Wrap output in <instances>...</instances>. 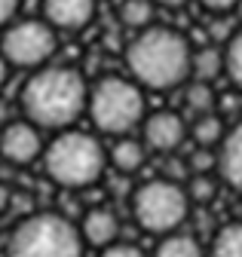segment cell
Returning a JSON list of instances; mask_svg holds the SVG:
<instances>
[{
    "mask_svg": "<svg viewBox=\"0 0 242 257\" xmlns=\"http://www.w3.org/2000/svg\"><path fill=\"white\" fill-rule=\"evenodd\" d=\"M154 0H123L119 7V22L126 28H147L154 22Z\"/></svg>",
    "mask_w": 242,
    "mask_h": 257,
    "instance_id": "obj_19",
    "label": "cell"
},
{
    "mask_svg": "<svg viewBox=\"0 0 242 257\" xmlns=\"http://www.w3.org/2000/svg\"><path fill=\"white\" fill-rule=\"evenodd\" d=\"M95 16V0H43V19L55 31H83Z\"/></svg>",
    "mask_w": 242,
    "mask_h": 257,
    "instance_id": "obj_10",
    "label": "cell"
},
{
    "mask_svg": "<svg viewBox=\"0 0 242 257\" xmlns=\"http://www.w3.org/2000/svg\"><path fill=\"white\" fill-rule=\"evenodd\" d=\"M208 257H242V220L218 230V236L211 239Z\"/></svg>",
    "mask_w": 242,
    "mask_h": 257,
    "instance_id": "obj_16",
    "label": "cell"
},
{
    "mask_svg": "<svg viewBox=\"0 0 242 257\" xmlns=\"http://www.w3.org/2000/svg\"><path fill=\"white\" fill-rule=\"evenodd\" d=\"M7 77H10V61L4 58V52H0V86L7 83Z\"/></svg>",
    "mask_w": 242,
    "mask_h": 257,
    "instance_id": "obj_27",
    "label": "cell"
},
{
    "mask_svg": "<svg viewBox=\"0 0 242 257\" xmlns=\"http://www.w3.org/2000/svg\"><path fill=\"white\" fill-rule=\"evenodd\" d=\"M19 13V0H0V28H7Z\"/></svg>",
    "mask_w": 242,
    "mask_h": 257,
    "instance_id": "obj_24",
    "label": "cell"
},
{
    "mask_svg": "<svg viewBox=\"0 0 242 257\" xmlns=\"http://www.w3.org/2000/svg\"><path fill=\"white\" fill-rule=\"evenodd\" d=\"M154 257H202V245L187 233H166V239L157 245Z\"/></svg>",
    "mask_w": 242,
    "mask_h": 257,
    "instance_id": "obj_15",
    "label": "cell"
},
{
    "mask_svg": "<svg viewBox=\"0 0 242 257\" xmlns=\"http://www.w3.org/2000/svg\"><path fill=\"white\" fill-rule=\"evenodd\" d=\"M154 4H160V7H166V10H181L187 0H154Z\"/></svg>",
    "mask_w": 242,
    "mask_h": 257,
    "instance_id": "obj_28",
    "label": "cell"
},
{
    "mask_svg": "<svg viewBox=\"0 0 242 257\" xmlns=\"http://www.w3.org/2000/svg\"><path fill=\"white\" fill-rule=\"evenodd\" d=\"M10 208H13V190L7 184H0V217H4Z\"/></svg>",
    "mask_w": 242,
    "mask_h": 257,
    "instance_id": "obj_26",
    "label": "cell"
},
{
    "mask_svg": "<svg viewBox=\"0 0 242 257\" xmlns=\"http://www.w3.org/2000/svg\"><path fill=\"white\" fill-rule=\"evenodd\" d=\"M190 196L175 178H154L132 193V217L144 233L166 236L187 220Z\"/></svg>",
    "mask_w": 242,
    "mask_h": 257,
    "instance_id": "obj_6",
    "label": "cell"
},
{
    "mask_svg": "<svg viewBox=\"0 0 242 257\" xmlns=\"http://www.w3.org/2000/svg\"><path fill=\"white\" fill-rule=\"evenodd\" d=\"M43 153L40 125L31 119H7L0 125V156L16 166H28Z\"/></svg>",
    "mask_w": 242,
    "mask_h": 257,
    "instance_id": "obj_8",
    "label": "cell"
},
{
    "mask_svg": "<svg viewBox=\"0 0 242 257\" xmlns=\"http://www.w3.org/2000/svg\"><path fill=\"white\" fill-rule=\"evenodd\" d=\"M98 257H144V251L138 245H129V242H110L101 248Z\"/></svg>",
    "mask_w": 242,
    "mask_h": 257,
    "instance_id": "obj_23",
    "label": "cell"
},
{
    "mask_svg": "<svg viewBox=\"0 0 242 257\" xmlns=\"http://www.w3.org/2000/svg\"><path fill=\"white\" fill-rule=\"evenodd\" d=\"M55 28L46 19H22L10 22L0 40V52L16 68H40L55 52Z\"/></svg>",
    "mask_w": 242,
    "mask_h": 257,
    "instance_id": "obj_7",
    "label": "cell"
},
{
    "mask_svg": "<svg viewBox=\"0 0 242 257\" xmlns=\"http://www.w3.org/2000/svg\"><path fill=\"white\" fill-rule=\"evenodd\" d=\"M141 122H144V144L157 153H175L187 141V122L175 110H157Z\"/></svg>",
    "mask_w": 242,
    "mask_h": 257,
    "instance_id": "obj_9",
    "label": "cell"
},
{
    "mask_svg": "<svg viewBox=\"0 0 242 257\" xmlns=\"http://www.w3.org/2000/svg\"><path fill=\"white\" fill-rule=\"evenodd\" d=\"M190 135H193L196 147H218L221 138H224V122H221V116H215L211 110L199 113L193 128H190Z\"/></svg>",
    "mask_w": 242,
    "mask_h": 257,
    "instance_id": "obj_17",
    "label": "cell"
},
{
    "mask_svg": "<svg viewBox=\"0 0 242 257\" xmlns=\"http://www.w3.org/2000/svg\"><path fill=\"white\" fill-rule=\"evenodd\" d=\"M116 233H119V220L110 208H89L86 217H83V227H80V236L83 242L95 245V248H104L110 242H116Z\"/></svg>",
    "mask_w": 242,
    "mask_h": 257,
    "instance_id": "obj_12",
    "label": "cell"
},
{
    "mask_svg": "<svg viewBox=\"0 0 242 257\" xmlns=\"http://www.w3.org/2000/svg\"><path fill=\"white\" fill-rule=\"evenodd\" d=\"M7 119H10V104H7L4 98H0V125H4Z\"/></svg>",
    "mask_w": 242,
    "mask_h": 257,
    "instance_id": "obj_29",
    "label": "cell"
},
{
    "mask_svg": "<svg viewBox=\"0 0 242 257\" xmlns=\"http://www.w3.org/2000/svg\"><path fill=\"white\" fill-rule=\"evenodd\" d=\"M86 110L98 132L116 138L129 135L144 119V92L138 83H129L123 77H104L89 89Z\"/></svg>",
    "mask_w": 242,
    "mask_h": 257,
    "instance_id": "obj_5",
    "label": "cell"
},
{
    "mask_svg": "<svg viewBox=\"0 0 242 257\" xmlns=\"http://www.w3.org/2000/svg\"><path fill=\"white\" fill-rule=\"evenodd\" d=\"M187 169L193 175H211L218 169V150L215 147H196L187 159Z\"/></svg>",
    "mask_w": 242,
    "mask_h": 257,
    "instance_id": "obj_22",
    "label": "cell"
},
{
    "mask_svg": "<svg viewBox=\"0 0 242 257\" xmlns=\"http://www.w3.org/2000/svg\"><path fill=\"white\" fill-rule=\"evenodd\" d=\"M144 144L135 141V138H119L113 147H110V166L123 175H135L141 166H144Z\"/></svg>",
    "mask_w": 242,
    "mask_h": 257,
    "instance_id": "obj_13",
    "label": "cell"
},
{
    "mask_svg": "<svg viewBox=\"0 0 242 257\" xmlns=\"http://www.w3.org/2000/svg\"><path fill=\"white\" fill-rule=\"evenodd\" d=\"M224 74L242 92V28L227 40V49H224Z\"/></svg>",
    "mask_w": 242,
    "mask_h": 257,
    "instance_id": "obj_20",
    "label": "cell"
},
{
    "mask_svg": "<svg viewBox=\"0 0 242 257\" xmlns=\"http://www.w3.org/2000/svg\"><path fill=\"white\" fill-rule=\"evenodd\" d=\"M190 74H193L196 80L211 83L218 74H224V52H221V49H215V46L199 49L196 55H190Z\"/></svg>",
    "mask_w": 242,
    "mask_h": 257,
    "instance_id": "obj_14",
    "label": "cell"
},
{
    "mask_svg": "<svg viewBox=\"0 0 242 257\" xmlns=\"http://www.w3.org/2000/svg\"><path fill=\"white\" fill-rule=\"evenodd\" d=\"M199 4L211 13H230L233 7H239V0H199Z\"/></svg>",
    "mask_w": 242,
    "mask_h": 257,
    "instance_id": "obj_25",
    "label": "cell"
},
{
    "mask_svg": "<svg viewBox=\"0 0 242 257\" xmlns=\"http://www.w3.org/2000/svg\"><path fill=\"white\" fill-rule=\"evenodd\" d=\"M83 236L55 211L28 214L10 236L7 257H83Z\"/></svg>",
    "mask_w": 242,
    "mask_h": 257,
    "instance_id": "obj_4",
    "label": "cell"
},
{
    "mask_svg": "<svg viewBox=\"0 0 242 257\" xmlns=\"http://www.w3.org/2000/svg\"><path fill=\"white\" fill-rule=\"evenodd\" d=\"M89 98V86L77 68L40 64L22 86V110L40 128H68Z\"/></svg>",
    "mask_w": 242,
    "mask_h": 257,
    "instance_id": "obj_1",
    "label": "cell"
},
{
    "mask_svg": "<svg viewBox=\"0 0 242 257\" xmlns=\"http://www.w3.org/2000/svg\"><path fill=\"white\" fill-rule=\"evenodd\" d=\"M46 175L68 190H83L101 181L104 166H107V153L98 138L86 135V132H62L52 138V144L40 153Z\"/></svg>",
    "mask_w": 242,
    "mask_h": 257,
    "instance_id": "obj_3",
    "label": "cell"
},
{
    "mask_svg": "<svg viewBox=\"0 0 242 257\" xmlns=\"http://www.w3.org/2000/svg\"><path fill=\"white\" fill-rule=\"evenodd\" d=\"M215 89H211L205 80H196V83H190L187 89H184V107L190 110V113H208L211 107H215Z\"/></svg>",
    "mask_w": 242,
    "mask_h": 257,
    "instance_id": "obj_18",
    "label": "cell"
},
{
    "mask_svg": "<svg viewBox=\"0 0 242 257\" xmlns=\"http://www.w3.org/2000/svg\"><path fill=\"white\" fill-rule=\"evenodd\" d=\"M184 190H187L190 202H196V205H208L211 199L218 196V184H215V178H211V175H193Z\"/></svg>",
    "mask_w": 242,
    "mask_h": 257,
    "instance_id": "obj_21",
    "label": "cell"
},
{
    "mask_svg": "<svg viewBox=\"0 0 242 257\" xmlns=\"http://www.w3.org/2000/svg\"><path fill=\"white\" fill-rule=\"evenodd\" d=\"M190 43L175 28L147 25L126 49V64L138 86L144 89H175L190 77Z\"/></svg>",
    "mask_w": 242,
    "mask_h": 257,
    "instance_id": "obj_2",
    "label": "cell"
},
{
    "mask_svg": "<svg viewBox=\"0 0 242 257\" xmlns=\"http://www.w3.org/2000/svg\"><path fill=\"white\" fill-rule=\"evenodd\" d=\"M218 172L227 187L242 193V122H236L230 132H224L218 144Z\"/></svg>",
    "mask_w": 242,
    "mask_h": 257,
    "instance_id": "obj_11",
    "label": "cell"
}]
</instances>
